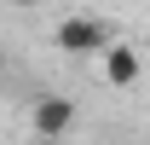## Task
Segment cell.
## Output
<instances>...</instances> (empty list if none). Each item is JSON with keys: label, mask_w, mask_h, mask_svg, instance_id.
Returning <instances> with one entry per match:
<instances>
[{"label": "cell", "mask_w": 150, "mask_h": 145, "mask_svg": "<svg viewBox=\"0 0 150 145\" xmlns=\"http://www.w3.org/2000/svg\"><path fill=\"white\" fill-rule=\"evenodd\" d=\"M52 41H58V52H104L110 47V23L98 18V12H69Z\"/></svg>", "instance_id": "6da1fadb"}, {"label": "cell", "mask_w": 150, "mask_h": 145, "mask_svg": "<svg viewBox=\"0 0 150 145\" xmlns=\"http://www.w3.org/2000/svg\"><path fill=\"white\" fill-rule=\"evenodd\" d=\"M69 122H75V105L64 99V93H46V99L35 105V134H46V139H58Z\"/></svg>", "instance_id": "7a4b0ae2"}, {"label": "cell", "mask_w": 150, "mask_h": 145, "mask_svg": "<svg viewBox=\"0 0 150 145\" xmlns=\"http://www.w3.org/2000/svg\"><path fill=\"white\" fill-rule=\"evenodd\" d=\"M104 75H110V87H133L139 81V52L133 47H104Z\"/></svg>", "instance_id": "3957f363"}, {"label": "cell", "mask_w": 150, "mask_h": 145, "mask_svg": "<svg viewBox=\"0 0 150 145\" xmlns=\"http://www.w3.org/2000/svg\"><path fill=\"white\" fill-rule=\"evenodd\" d=\"M12 6H40V0H12Z\"/></svg>", "instance_id": "277c9868"}]
</instances>
